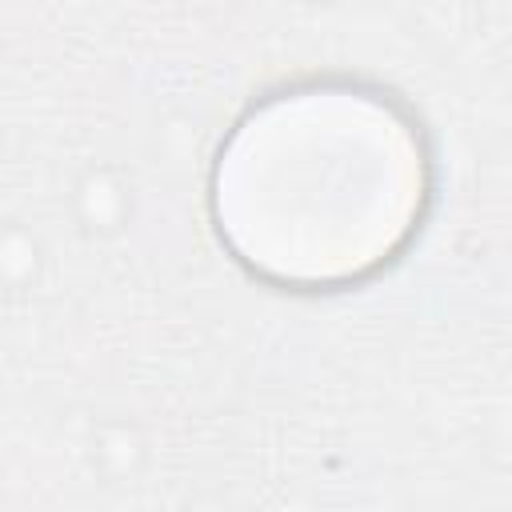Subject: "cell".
Segmentation results:
<instances>
[{"label": "cell", "instance_id": "obj_1", "mask_svg": "<svg viewBox=\"0 0 512 512\" xmlns=\"http://www.w3.org/2000/svg\"><path fill=\"white\" fill-rule=\"evenodd\" d=\"M432 204L420 120L360 80H300L256 100L216 148L208 212L252 276L328 292L388 268Z\"/></svg>", "mask_w": 512, "mask_h": 512}]
</instances>
